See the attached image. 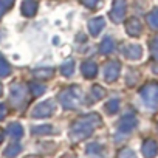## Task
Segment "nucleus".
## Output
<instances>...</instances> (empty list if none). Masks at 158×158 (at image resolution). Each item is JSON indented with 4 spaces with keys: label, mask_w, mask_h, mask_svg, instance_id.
I'll use <instances>...</instances> for the list:
<instances>
[{
    "label": "nucleus",
    "mask_w": 158,
    "mask_h": 158,
    "mask_svg": "<svg viewBox=\"0 0 158 158\" xmlns=\"http://www.w3.org/2000/svg\"><path fill=\"white\" fill-rule=\"evenodd\" d=\"M53 110V104L50 102H44L40 106H37L34 109V116H45V115H50V112Z\"/></svg>",
    "instance_id": "obj_1"
},
{
    "label": "nucleus",
    "mask_w": 158,
    "mask_h": 158,
    "mask_svg": "<svg viewBox=\"0 0 158 158\" xmlns=\"http://www.w3.org/2000/svg\"><path fill=\"white\" fill-rule=\"evenodd\" d=\"M82 71H84L89 77H92V76L95 74V65H92V64H85V65L82 67Z\"/></svg>",
    "instance_id": "obj_2"
},
{
    "label": "nucleus",
    "mask_w": 158,
    "mask_h": 158,
    "mask_svg": "<svg viewBox=\"0 0 158 158\" xmlns=\"http://www.w3.org/2000/svg\"><path fill=\"white\" fill-rule=\"evenodd\" d=\"M10 133H11L14 138H19V136L22 135V129H20L17 124H13V126L10 127Z\"/></svg>",
    "instance_id": "obj_3"
},
{
    "label": "nucleus",
    "mask_w": 158,
    "mask_h": 158,
    "mask_svg": "<svg viewBox=\"0 0 158 158\" xmlns=\"http://www.w3.org/2000/svg\"><path fill=\"white\" fill-rule=\"evenodd\" d=\"M0 93H2V89H0Z\"/></svg>",
    "instance_id": "obj_4"
}]
</instances>
